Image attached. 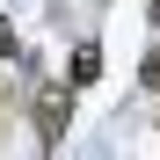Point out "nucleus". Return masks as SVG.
I'll return each mask as SVG.
<instances>
[{
    "instance_id": "obj_1",
    "label": "nucleus",
    "mask_w": 160,
    "mask_h": 160,
    "mask_svg": "<svg viewBox=\"0 0 160 160\" xmlns=\"http://www.w3.org/2000/svg\"><path fill=\"white\" fill-rule=\"evenodd\" d=\"M29 109H37V146L51 153V146L66 138V124H73V88H44Z\"/></svg>"
},
{
    "instance_id": "obj_2",
    "label": "nucleus",
    "mask_w": 160,
    "mask_h": 160,
    "mask_svg": "<svg viewBox=\"0 0 160 160\" xmlns=\"http://www.w3.org/2000/svg\"><path fill=\"white\" fill-rule=\"evenodd\" d=\"M88 80H102V44H80L73 51V88H88Z\"/></svg>"
},
{
    "instance_id": "obj_3",
    "label": "nucleus",
    "mask_w": 160,
    "mask_h": 160,
    "mask_svg": "<svg viewBox=\"0 0 160 160\" xmlns=\"http://www.w3.org/2000/svg\"><path fill=\"white\" fill-rule=\"evenodd\" d=\"M0 58H15V22L0 15Z\"/></svg>"
},
{
    "instance_id": "obj_4",
    "label": "nucleus",
    "mask_w": 160,
    "mask_h": 160,
    "mask_svg": "<svg viewBox=\"0 0 160 160\" xmlns=\"http://www.w3.org/2000/svg\"><path fill=\"white\" fill-rule=\"evenodd\" d=\"M146 15H153V29H160V0H146Z\"/></svg>"
},
{
    "instance_id": "obj_5",
    "label": "nucleus",
    "mask_w": 160,
    "mask_h": 160,
    "mask_svg": "<svg viewBox=\"0 0 160 160\" xmlns=\"http://www.w3.org/2000/svg\"><path fill=\"white\" fill-rule=\"evenodd\" d=\"M0 109H8V102H0Z\"/></svg>"
}]
</instances>
